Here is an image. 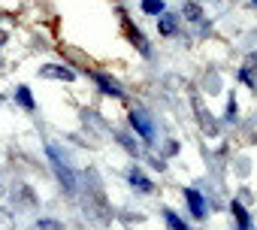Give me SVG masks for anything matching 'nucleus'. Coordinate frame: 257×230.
I'll return each instance as SVG.
<instances>
[{"mask_svg": "<svg viewBox=\"0 0 257 230\" xmlns=\"http://www.w3.org/2000/svg\"><path fill=\"white\" fill-rule=\"evenodd\" d=\"M88 179H91V188H88V194H85V209H88V215H91L97 224H109L112 215H109V203H106V194H103V188H100V179H97L94 170L88 173Z\"/></svg>", "mask_w": 257, "mask_h": 230, "instance_id": "nucleus-1", "label": "nucleus"}, {"mask_svg": "<svg viewBox=\"0 0 257 230\" xmlns=\"http://www.w3.org/2000/svg\"><path fill=\"white\" fill-rule=\"evenodd\" d=\"M46 155H49V161H52V170H55L58 182L64 185V191H67L70 197H76V188H79V185H76V176H73V170H70V167H67V161L61 158V152H58V149L49 143V146H46Z\"/></svg>", "mask_w": 257, "mask_h": 230, "instance_id": "nucleus-2", "label": "nucleus"}, {"mask_svg": "<svg viewBox=\"0 0 257 230\" xmlns=\"http://www.w3.org/2000/svg\"><path fill=\"white\" fill-rule=\"evenodd\" d=\"M131 128H134V131H137V134H140V137L149 143V146H155V143H158V131H155V122L149 119L146 112H140V109H134V112H131Z\"/></svg>", "mask_w": 257, "mask_h": 230, "instance_id": "nucleus-3", "label": "nucleus"}, {"mask_svg": "<svg viewBox=\"0 0 257 230\" xmlns=\"http://www.w3.org/2000/svg\"><path fill=\"white\" fill-rule=\"evenodd\" d=\"M185 203H188L194 218H206V200H203V194L197 188H185Z\"/></svg>", "mask_w": 257, "mask_h": 230, "instance_id": "nucleus-4", "label": "nucleus"}, {"mask_svg": "<svg viewBox=\"0 0 257 230\" xmlns=\"http://www.w3.org/2000/svg\"><path fill=\"white\" fill-rule=\"evenodd\" d=\"M40 76H46V79H61V82H73V79H76V73H73L70 67H61V64H46V67H40Z\"/></svg>", "mask_w": 257, "mask_h": 230, "instance_id": "nucleus-5", "label": "nucleus"}, {"mask_svg": "<svg viewBox=\"0 0 257 230\" xmlns=\"http://www.w3.org/2000/svg\"><path fill=\"white\" fill-rule=\"evenodd\" d=\"M124 34H127V40H131V43H134V46H137V49H140L146 58L152 55V46H149V43H146V37H143V34H140L134 25H131V19H124Z\"/></svg>", "mask_w": 257, "mask_h": 230, "instance_id": "nucleus-6", "label": "nucleus"}, {"mask_svg": "<svg viewBox=\"0 0 257 230\" xmlns=\"http://www.w3.org/2000/svg\"><path fill=\"white\" fill-rule=\"evenodd\" d=\"M127 179H131V185H134V188H137L140 194H152V191H155L152 179H149V176H146V173H143L140 167H134L131 173H127Z\"/></svg>", "mask_w": 257, "mask_h": 230, "instance_id": "nucleus-7", "label": "nucleus"}, {"mask_svg": "<svg viewBox=\"0 0 257 230\" xmlns=\"http://www.w3.org/2000/svg\"><path fill=\"white\" fill-rule=\"evenodd\" d=\"M91 79L100 85V91L103 94H109V97H121L124 91H121V85L115 82V79H109V76H103V73H91Z\"/></svg>", "mask_w": 257, "mask_h": 230, "instance_id": "nucleus-8", "label": "nucleus"}, {"mask_svg": "<svg viewBox=\"0 0 257 230\" xmlns=\"http://www.w3.org/2000/svg\"><path fill=\"white\" fill-rule=\"evenodd\" d=\"M230 212H233V218H236L239 230H251V215H248V209H245L239 200H233V203H230Z\"/></svg>", "mask_w": 257, "mask_h": 230, "instance_id": "nucleus-9", "label": "nucleus"}, {"mask_svg": "<svg viewBox=\"0 0 257 230\" xmlns=\"http://www.w3.org/2000/svg\"><path fill=\"white\" fill-rule=\"evenodd\" d=\"M158 31H161L164 37H173V34L179 31V19H176V16H167V13H164V16H161V22H158Z\"/></svg>", "mask_w": 257, "mask_h": 230, "instance_id": "nucleus-10", "label": "nucleus"}, {"mask_svg": "<svg viewBox=\"0 0 257 230\" xmlns=\"http://www.w3.org/2000/svg\"><path fill=\"white\" fill-rule=\"evenodd\" d=\"M194 109H197V115H200V125H203V128L209 131V134H215V131H218V125H215V122L209 119V115H206V109H203L200 97H194Z\"/></svg>", "mask_w": 257, "mask_h": 230, "instance_id": "nucleus-11", "label": "nucleus"}, {"mask_svg": "<svg viewBox=\"0 0 257 230\" xmlns=\"http://www.w3.org/2000/svg\"><path fill=\"white\" fill-rule=\"evenodd\" d=\"M182 16H185L188 22H194V25L203 22V10H200V4H194V0H188V4L182 7Z\"/></svg>", "mask_w": 257, "mask_h": 230, "instance_id": "nucleus-12", "label": "nucleus"}, {"mask_svg": "<svg viewBox=\"0 0 257 230\" xmlns=\"http://www.w3.org/2000/svg\"><path fill=\"white\" fill-rule=\"evenodd\" d=\"M164 221H167V227H170V230H191V227H188L176 212H173V209H164Z\"/></svg>", "mask_w": 257, "mask_h": 230, "instance_id": "nucleus-13", "label": "nucleus"}, {"mask_svg": "<svg viewBox=\"0 0 257 230\" xmlns=\"http://www.w3.org/2000/svg\"><path fill=\"white\" fill-rule=\"evenodd\" d=\"M143 13L146 16H164L167 7H164V0H143Z\"/></svg>", "mask_w": 257, "mask_h": 230, "instance_id": "nucleus-14", "label": "nucleus"}, {"mask_svg": "<svg viewBox=\"0 0 257 230\" xmlns=\"http://www.w3.org/2000/svg\"><path fill=\"white\" fill-rule=\"evenodd\" d=\"M16 100L28 109V112H34V97H31V88L28 85H22V88H16Z\"/></svg>", "mask_w": 257, "mask_h": 230, "instance_id": "nucleus-15", "label": "nucleus"}, {"mask_svg": "<svg viewBox=\"0 0 257 230\" xmlns=\"http://www.w3.org/2000/svg\"><path fill=\"white\" fill-rule=\"evenodd\" d=\"M34 230H64V224L55 221V218H40V221L34 224Z\"/></svg>", "mask_w": 257, "mask_h": 230, "instance_id": "nucleus-16", "label": "nucleus"}, {"mask_svg": "<svg viewBox=\"0 0 257 230\" xmlns=\"http://www.w3.org/2000/svg\"><path fill=\"white\" fill-rule=\"evenodd\" d=\"M118 143L127 149V152H131V155H140V149H137V143L131 140V137H124V134H118Z\"/></svg>", "mask_w": 257, "mask_h": 230, "instance_id": "nucleus-17", "label": "nucleus"}, {"mask_svg": "<svg viewBox=\"0 0 257 230\" xmlns=\"http://www.w3.org/2000/svg\"><path fill=\"white\" fill-rule=\"evenodd\" d=\"M236 112H239V106H236V97L230 94V100H227V115H224V119H227V122H236Z\"/></svg>", "mask_w": 257, "mask_h": 230, "instance_id": "nucleus-18", "label": "nucleus"}, {"mask_svg": "<svg viewBox=\"0 0 257 230\" xmlns=\"http://www.w3.org/2000/svg\"><path fill=\"white\" fill-rule=\"evenodd\" d=\"M7 40H10V34H7V31H0V46H7Z\"/></svg>", "mask_w": 257, "mask_h": 230, "instance_id": "nucleus-19", "label": "nucleus"}, {"mask_svg": "<svg viewBox=\"0 0 257 230\" xmlns=\"http://www.w3.org/2000/svg\"><path fill=\"white\" fill-rule=\"evenodd\" d=\"M254 7H257V0H254Z\"/></svg>", "mask_w": 257, "mask_h": 230, "instance_id": "nucleus-20", "label": "nucleus"}]
</instances>
